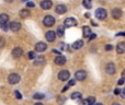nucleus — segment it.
<instances>
[{
	"instance_id": "44",
	"label": "nucleus",
	"mask_w": 125,
	"mask_h": 105,
	"mask_svg": "<svg viewBox=\"0 0 125 105\" xmlns=\"http://www.w3.org/2000/svg\"><path fill=\"white\" fill-rule=\"evenodd\" d=\"M34 105H43V104H42V103H35Z\"/></svg>"
},
{
	"instance_id": "15",
	"label": "nucleus",
	"mask_w": 125,
	"mask_h": 105,
	"mask_svg": "<svg viewBox=\"0 0 125 105\" xmlns=\"http://www.w3.org/2000/svg\"><path fill=\"white\" fill-rule=\"evenodd\" d=\"M53 6L52 1L51 0H43V1L41 2V8L44 9V10H48V9H51Z\"/></svg>"
},
{
	"instance_id": "9",
	"label": "nucleus",
	"mask_w": 125,
	"mask_h": 105,
	"mask_svg": "<svg viewBox=\"0 0 125 105\" xmlns=\"http://www.w3.org/2000/svg\"><path fill=\"white\" fill-rule=\"evenodd\" d=\"M20 29H21V23L20 22L13 21L10 23V30L12 32H18V31H20Z\"/></svg>"
},
{
	"instance_id": "39",
	"label": "nucleus",
	"mask_w": 125,
	"mask_h": 105,
	"mask_svg": "<svg viewBox=\"0 0 125 105\" xmlns=\"http://www.w3.org/2000/svg\"><path fill=\"white\" fill-rule=\"evenodd\" d=\"M121 35H124V36H125V33H119V34H117V36H121Z\"/></svg>"
},
{
	"instance_id": "20",
	"label": "nucleus",
	"mask_w": 125,
	"mask_h": 105,
	"mask_svg": "<svg viewBox=\"0 0 125 105\" xmlns=\"http://www.w3.org/2000/svg\"><path fill=\"white\" fill-rule=\"evenodd\" d=\"M20 18H22V19H26V18L30 17V11L28 10V9H22L21 11H20Z\"/></svg>"
},
{
	"instance_id": "13",
	"label": "nucleus",
	"mask_w": 125,
	"mask_h": 105,
	"mask_svg": "<svg viewBox=\"0 0 125 105\" xmlns=\"http://www.w3.org/2000/svg\"><path fill=\"white\" fill-rule=\"evenodd\" d=\"M94 103H95L94 97H93V96H89L88 99L82 100V101L80 102V104H79V105H93Z\"/></svg>"
},
{
	"instance_id": "43",
	"label": "nucleus",
	"mask_w": 125,
	"mask_h": 105,
	"mask_svg": "<svg viewBox=\"0 0 125 105\" xmlns=\"http://www.w3.org/2000/svg\"><path fill=\"white\" fill-rule=\"evenodd\" d=\"M112 105H121V104H120V103H113Z\"/></svg>"
},
{
	"instance_id": "19",
	"label": "nucleus",
	"mask_w": 125,
	"mask_h": 105,
	"mask_svg": "<svg viewBox=\"0 0 125 105\" xmlns=\"http://www.w3.org/2000/svg\"><path fill=\"white\" fill-rule=\"evenodd\" d=\"M82 46H83V41H82V39H79V41H76L75 43L71 45V47H73V49H80Z\"/></svg>"
},
{
	"instance_id": "27",
	"label": "nucleus",
	"mask_w": 125,
	"mask_h": 105,
	"mask_svg": "<svg viewBox=\"0 0 125 105\" xmlns=\"http://www.w3.org/2000/svg\"><path fill=\"white\" fill-rule=\"evenodd\" d=\"M29 58H30V59H35V53L34 52H29Z\"/></svg>"
},
{
	"instance_id": "24",
	"label": "nucleus",
	"mask_w": 125,
	"mask_h": 105,
	"mask_svg": "<svg viewBox=\"0 0 125 105\" xmlns=\"http://www.w3.org/2000/svg\"><path fill=\"white\" fill-rule=\"evenodd\" d=\"M82 4H83V7L86 9H91V7H92L91 0H83V1H82Z\"/></svg>"
},
{
	"instance_id": "7",
	"label": "nucleus",
	"mask_w": 125,
	"mask_h": 105,
	"mask_svg": "<svg viewBox=\"0 0 125 105\" xmlns=\"http://www.w3.org/2000/svg\"><path fill=\"white\" fill-rule=\"evenodd\" d=\"M75 78L76 80H79V81H82L87 78V72L84 70H79L75 73Z\"/></svg>"
},
{
	"instance_id": "1",
	"label": "nucleus",
	"mask_w": 125,
	"mask_h": 105,
	"mask_svg": "<svg viewBox=\"0 0 125 105\" xmlns=\"http://www.w3.org/2000/svg\"><path fill=\"white\" fill-rule=\"evenodd\" d=\"M43 23L45 26L51 28V26H53L55 24V18L53 17V15H46V17H44Z\"/></svg>"
},
{
	"instance_id": "25",
	"label": "nucleus",
	"mask_w": 125,
	"mask_h": 105,
	"mask_svg": "<svg viewBox=\"0 0 125 105\" xmlns=\"http://www.w3.org/2000/svg\"><path fill=\"white\" fill-rule=\"evenodd\" d=\"M70 97L73 100H80V99H81V93H80V92H73V94H71Z\"/></svg>"
},
{
	"instance_id": "38",
	"label": "nucleus",
	"mask_w": 125,
	"mask_h": 105,
	"mask_svg": "<svg viewBox=\"0 0 125 105\" xmlns=\"http://www.w3.org/2000/svg\"><path fill=\"white\" fill-rule=\"evenodd\" d=\"M122 78L125 79V70H123V72H122Z\"/></svg>"
},
{
	"instance_id": "17",
	"label": "nucleus",
	"mask_w": 125,
	"mask_h": 105,
	"mask_svg": "<svg viewBox=\"0 0 125 105\" xmlns=\"http://www.w3.org/2000/svg\"><path fill=\"white\" fill-rule=\"evenodd\" d=\"M116 53L117 54H124L125 53V43L124 42H120L116 46Z\"/></svg>"
},
{
	"instance_id": "12",
	"label": "nucleus",
	"mask_w": 125,
	"mask_h": 105,
	"mask_svg": "<svg viewBox=\"0 0 125 105\" xmlns=\"http://www.w3.org/2000/svg\"><path fill=\"white\" fill-rule=\"evenodd\" d=\"M54 61H55V64H56L57 66H62V65L66 64V58H65L64 56H62V55H58L54 59Z\"/></svg>"
},
{
	"instance_id": "23",
	"label": "nucleus",
	"mask_w": 125,
	"mask_h": 105,
	"mask_svg": "<svg viewBox=\"0 0 125 105\" xmlns=\"http://www.w3.org/2000/svg\"><path fill=\"white\" fill-rule=\"evenodd\" d=\"M65 28L66 26L65 25H61V26H58V29H57V36H64V34H65Z\"/></svg>"
},
{
	"instance_id": "42",
	"label": "nucleus",
	"mask_w": 125,
	"mask_h": 105,
	"mask_svg": "<svg viewBox=\"0 0 125 105\" xmlns=\"http://www.w3.org/2000/svg\"><path fill=\"white\" fill-rule=\"evenodd\" d=\"M93 105H103V104H102V103H94Z\"/></svg>"
},
{
	"instance_id": "14",
	"label": "nucleus",
	"mask_w": 125,
	"mask_h": 105,
	"mask_svg": "<svg viewBox=\"0 0 125 105\" xmlns=\"http://www.w3.org/2000/svg\"><path fill=\"white\" fill-rule=\"evenodd\" d=\"M22 55H23V50H22L21 47H15V48H13V50H12V56H13L14 58H20Z\"/></svg>"
},
{
	"instance_id": "26",
	"label": "nucleus",
	"mask_w": 125,
	"mask_h": 105,
	"mask_svg": "<svg viewBox=\"0 0 125 105\" xmlns=\"http://www.w3.org/2000/svg\"><path fill=\"white\" fill-rule=\"evenodd\" d=\"M33 97H34L35 100H42L45 97V95H44L43 93H35V94L33 95Z\"/></svg>"
},
{
	"instance_id": "32",
	"label": "nucleus",
	"mask_w": 125,
	"mask_h": 105,
	"mask_svg": "<svg viewBox=\"0 0 125 105\" xmlns=\"http://www.w3.org/2000/svg\"><path fill=\"white\" fill-rule=\"evenodd\" d=\"M124 82H125V79H123V78H122V79H120V80H119L117 84H119V86H122V84H124Z\"/></svg>"
},
{
	"instance_id": "4",
	"label": "nucleus",
	"mask_w": 125,
	"mask_h": 105,
	"mask_svg": "<svg viewBox=\"0 0 125 105\" xmlns=\"http://www.w3.org/2000/svg\"><path fill=\"white\" fill-rule=\"evenodd\" d=\"M69 78H70V73H69L68 70L59 71V73H58V79L59 80H62V81H67Z\"/></svg>"
},
{
	"instance_id": "28",
	"label": "nucleus",
	"mask_w": 125,
	"mask_h": 105,
	"mask_svg": "<svg viewBox=\"0 0 125 105\" xmlns=\"http://www.w3.org/2000/svg\"><path fill=\"white\" fill-rule=\"evenodd\" d=\"M14 94H15V97H17L18 100H21L22 99V95H21V93H20L19 91H15Z\"/></svg>"
},
{
	"instance_id": "41",
	"label": "nucleus",
	"mask_w": 125,
	"mask_h": 105,
	"mask_svg": "<svg viewBox=\"0 0 125 105\" xmlns=\"http://www.w3.org/2000/svg\"><path fill=\"white\" fill-rule=\"evenodd\" d=\"M4 1H6V2H12L13 0H4Z\"/></svg>"
},
{
	"instance_id": "36",
	"label": "nucleus",
	"mask_w": 125,
	"mask_h": 105,
	"mask_svg": "<svg viewBox=\"0 0 125 105\" xmlns=\"http://www.w3.org/2000/svg\"><path fill=\"white\" fill-rule=\"evenodd\" d=\"M68 88H69V86H64V89H62V92H65V91H67V90H68Z\"/></svg>"
},
{
	"instance_id": "3",
	"label": "nucleus",
	"mask_w": 125,
	"mask_h": 105,
	"mask_svg": "<svg viewBox=\"0 0 125 105\" xmlns=\"http://www.w3.org/2000/svg\"><path fill=\"white\" fill-rule=\"evenodd\" d=\"M106 15H108V13L103 8H99L95 11V18L99 20H104L106 18Z\"/></svg>"
},
{
	"instance_id": "33",
	"label": "nucleus",
	"mask_w": 125,
	"mask_h": 105,
	"mask_svg": "<svg viewBox=\"0 0 125 105\" xmlns=\"http://www.w3.org/2000/svg\"><path fill=\"white\" fill-rule=\"evenodd\" d=\"M75 83H76V81H75V80H70V81L68 82V86H75Z\"/></svg>"
},
{
	"instance_id": "40",
	"label": "nucleus",
	"mask_w": 125,
	"mask_h": 105,
	"mask_svg": "<svg viewBox=\"0 0 125 105\" xmlns=\"http://www.w3.org/2000/svg\"><path fill=\"white\" fill-rule=\"evenodd\" d=\"M53 53H55V54H58V55H59V52H58V50H53Z\"/></svg>"
},
{
	"instance_id": "6",
	"label": "nucleus",
	"mask_w": 125,
	"mask_h": 105,
	"mask_svg": "<svg viewBox=\"0 0 125 105\" xmlns=\"http://www.w3.org/2000/svg\"><path fill=\"white\" fill-rule=\"evenodd\" d=\"M56 36H57V33L54 32V31H48V32H46V34H45L46 41H47V42H51V43L55 41Z\"/></svg>"
},
{
	"instance_id": "30",
	"label": "nucleus",
	"mask_w": 125,
	"mask_h": 105,
	"mask_svg": "<svg viewBox=\"0 0 125 105\" xmlns=\"http://www.w3.org/2000/svg\"><path fill=\"white\" fill-rule=\"evenodd\" d=\"M26 7L28 8H34L35 3H33V2H26Z\"/></svg>"
},
{
	"instance_id": "10",
	"label": "nucleus",
	"mask_w": 125,
	"mask_h": 105,
	"mask_svg": "<svg viewBox=\"0 0 125 105\" xmlns=\"http://www.w3.org/2000/svg\"><path fill=\"white\" fill-rule=\"evenodd\" d=\"M47 48V44H45L44 42H39L37 44H35V50L36 52H44Z\"/></svg>"
},
{
	"instance_id": "22",
	"label": "nucleus",
	"mask_w": 125,
	"mask_h": 105,
	"mask_svg": "<svg viewBox=\"0 0 125 105\" xmlns=\"http://www.w3.org/2000/svg\"><path fill=\"white\" fill-rule=\"evenodd\" d=\"M8 21H9V17L7 14H4V13H2L1 15H0V24H6V23H8Z\"/></svg>"
},
{
	"instance_id": "45",
	"label": "nucleus",
	"mask_w": 125,
	"mask_h": 105,
	"mask_svg": "<svg viewBox=\"0 0 125 105\" xmlns=\"http://www.w3.org/2000/svg\"><path fill=\"white\" fill-rule=\"evenodd\" d=\"M22 1H23V2H25V1H28V0H22Z\"/></svg>"
},
{
	"instance_id": "8",
	"label": "nucleus",
	"mask_w": 125,
	"mask_h": 105,
	"mask_svg": "<svg viewBox=\"0 0 125 105\" xmlns=\"http://www.w3.org/2000/svg\"><path fill=\"white\" fill-rule=\"evenodd\" d=\"M105 72L108 75H114L115 73V65L113 62H109L105 66Z\"/></svg>"
},
{
	"instance_id": "35",
	"label": "nucleus",
	"mask_w": 125,
	"mask_h": 105,
	"mask_svg": "<svg viewBox=\"0 0 125 105\" xmlns=\"http://www.w3.org/2000/svg\"><path fill=\"white\" fill-rule=\"evenodd\" d=\"M97 37V34H94V33H92V34L90 35V37H89V39H93V38H95Z\"/></svg>"
},
{
	"instance_id": "5",
	"label": "nucleus",
	"mask_w": 125,
	"mask_h": 105,
	"mask_svg": "<svg viewBox=\"0 0 125 105\" xmlns=\"http://www.w3.org/2000/svg\"><path fill=\"white\" fill-rule=\"evenodd\" d=\"M64 25L66 28H73V26L77 25V21L73 18H67L64 22Z\"/></svg>"
},
{
	"instance_id": "34",
	"label": "nucleus",
	"mask_w": 125,
	"mask_h": 105,
	"mask_svg": "<svg viewBox=\"0 0 125 105\" xmlns=\"http://www.w3.org/2000/svg\"><path fill=\"white\" fill-rule=\"evenodd\" d=\"M112 48H113V46H112V45H110V44L105 46V50H111Z\"/></svg>"
},
{
	"instance_id": "18",
	"label": "nucleus",
	"mask_w": 125,
	"mask_h": 105,
	"mask_svg": "<svg viewBox=\"0 0 125 105\" xmlns=\"http://www.w3.org/2000/svg\"><path fill=\"white\" fill-rule=\"evenodd\" d=\"M82 34H83V37H90V35L92 34L90 28L87 26V25H84L83 28H82Z\"/></svg>"
},
{
	"instance_id": "29",
	"label": "nucleus",
	"mask_w": 125,
	"mask_h": 105,
	"mask_svg": "<svg viewBox=\"0 0 125 105\" xmlns=\"http://www.w3.org/2000/svg\"><path fill=\"white\" fill-rule=\"evenodd\" d=\"M1 26H2V30H3V31H7V30H8L9 28H10V24L6 23V24H2Z\"/></svg>"
},
{
	"instance_id": "16",
	"label": "nucleus",
	"mask_w": 125,
	"mask_h": 105,
	"mask_svg": "<svg viewBox=\"0 0 125 105\" xmlns=\"http://www.w3.org/2000/svg\"><path fill=\"white\" fill-rule=\"evenodd\" d=\"M112 17L114 18V19H120V18L122 17V10L120 8H115L112 10Z\"/></svg>"
},
{
	"instance_id": "21",
	"label": "nucleus",
	"mask_w": 125,
	"mask_h": 105,
	"mask_svg": "<svg viewBox=\"0 0 125 105\" xmlns=\"http://www.w3.org/2000/svg\"><path fill=\"white\" fill-rule=\"evenodd\" d=\"M44 64H45V59H44V57L35 58V61H34L35 66H42V65H44Z\"/></svg>"
},
{
	"instance_id": "2",
	"label": "nucleus",
	"mask_w": 125,
	"mask_h": 105,
	"mask_svg": "<svg viewBox=\"0 0 125 105\" xmlns=\"http://www.w3.org/2000/svg\"><path fill=\"white\" fill-rule=\"evenodd\" d=\"M20 80H21V78H20V76L18 75V73H11V75L8 77V82L10 84H17V83H19Z\"/></svg>"
},
{
	"instance_id": "11",
	"label": "nucleus",
	"mask_w": 125,
	"mask_h": 105,
	"mask_svg": "<svg viewBox=\"0 0 125 105\" xmlns=\"http://www.w3.org/2000/svg\"><path fill=\"white\" fill-rule=\"evenodd\" d=\"M55 11H56L57 14H65L67 12V7L65 4H58L55 8Z\"/></svg>"
},
{
	"instance_id": "37",
	"label": "nucleus",
	"mask_w": 125,
	"mask_h": 105,
	"mask_svg": "<svg viewBox=\"0 0 125 105\" xmlns=\"http://www.w3.org/2000/svg\"><path fill=\"white\" fill-rule=\"evenodd\" d=\"M114 93H115V94H120V93H121V91H120L119 89H116V90L114 91Z\"/></svg>"
},
{
	"instance_id": "31",
	"label": "nucleus",
	"mask_w": 125,
	"mask_h": 105,
	"mask_svg": "<svg viewBox=\"0 0 125 105\" xmlns=\"http://www.w3.org/2000/svg\"><path fill=\"white\" fill-rule=\"evenodd\" d=\"M120 95H121L122 99H125V89H123V90L121 91V93H120Z\"/></svg>"
}]
</instances>
